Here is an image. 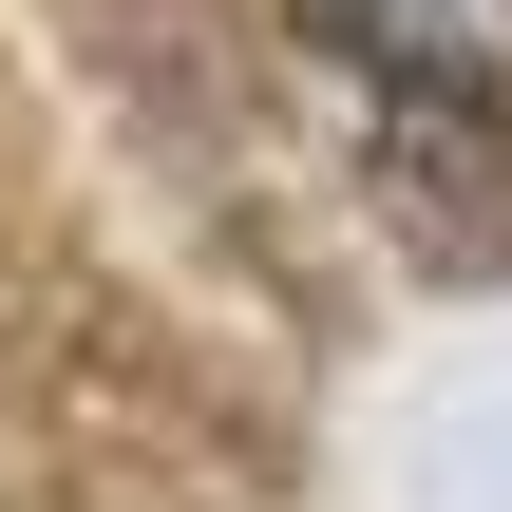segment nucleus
Instances as JSON below:
<instances>
[{
    "label": "nucleus",
    "instance_id": "nucleus-1",
    "mask_svg": "<svg viewBox=\"0 0 512 512\" xmlns=\"http://www.w3.org/2000/svg\"><path fill=\"white\" fill-rule=\"evenodd\" d=\"M304 38L418 133H512V0H304Z\"/></svg>",
    "mask_w": 512,
    "mask_h": 512
}]
</instances>
